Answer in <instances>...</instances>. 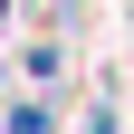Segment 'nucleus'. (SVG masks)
Here are the masks:
<instances>
[{
	"label": "nucleus",
	"instance_id": "obj_1",
	"mask_svg": "<svg viewBox=\"0 0 134 134\" xmlns=\"http://www.w3.org/2000/svg\"><path fill=\"white\" fill-rule=\"evenodd\" d=\"M10 134H48V105H10Z\"/></svg>",
	"mask_w": 134,
	"mask_h": 134
}]
</instances>
